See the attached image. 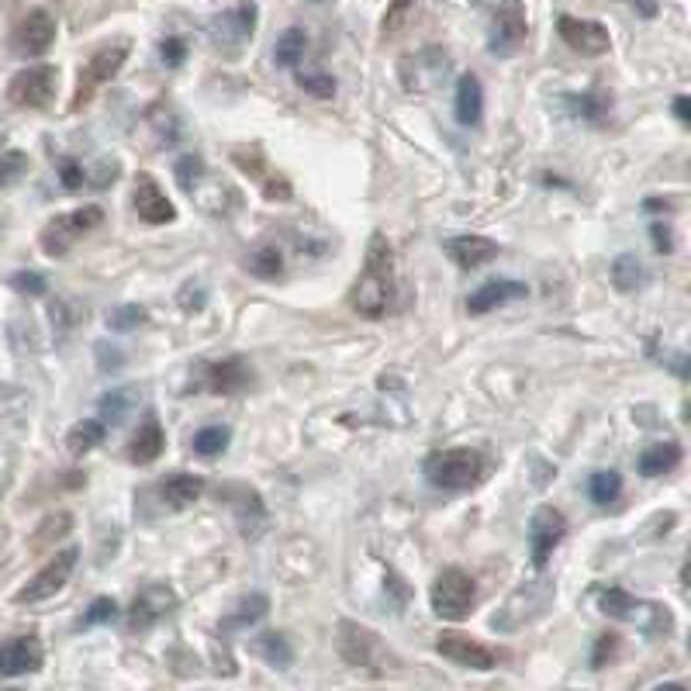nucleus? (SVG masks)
Here are the masks:
<instances>
[{
  "label": "nucleus",
  "instance_id": "7ed1b4c3",
  "mask_svg": "<svg viewBox=\"0 0 691 691\" xmlns=\"http://www.w3.org/2000/svg\"><path fill=\"white\" fill-rule=\"evenodd\" d=\"M129 52H132V46L125 43V38H118V43L100 46V49L87 59V63L80 66V73H76V90H73V100H70V111L87 108L90 100L121 73V66H125Z\"/></svg>",
  "mask_w": 691,
  "mask_h": 691
},
{
  "label": "nucleus",
  "instance_id": "37998d69",
  "mask_svg": "<svg viewBox=\"0 0 691 691\" xmlns=\"http://www.w3.org/2000/svg\"><path fill=\"white\" fill-rule=\"evenodd\" d=\"M43 525H46V530L32 536V546H35V550H49V546H52V536H56V540L66 536V530H70V516H52V519H46Z\"/></svg>",
  "mask_w": 691,
  "mask_h": 691
},
{
  "label": "nucleus",
  "instance_id": "c9c22d12",
  "mask_svg": "<svg viewBox=\"0 0 691 691\" xmlns=\"http://www.w3.org/2000/svg\"><path fill=\"white\" fill-rule=\"evenodd\" d=\"M622 495V477L619 471H595L587 477V498L595 505H613Z\"/></svg>",
  "mask_w": 691,
  "mask_h": 691
},
{
  "label": "nucleus",
  "instance_id": "bb28decb",
  "mask_svg": "<svg viewBox=\"0 0 691 691\" xmlns=\"http://www.w3.org/2000/svg\"><path fill=\"white\" fill-rule=\"evenodd\" d=\"M453 111H457V121L466 129L481 125L484 118V87L481 80L474 73H463L457 80V100H453Z\"/></svg>",
  "mask_w": 691,
  "mask_h": 691
},
{
  "label": "nucleus",
  "instance_id": "b1692460",
  "mask_svg": "<svg viewBox=\"0 0 691 691\" xmlns=\"http://www.w3.org/2000/svg\"><path fill=\"white\" fill-rule=\"evenodd\" d=\"M153 495L159 498V505L167 508V512H184V508H191L201 495H205V477L197 474H170L156 481Z\"/></svg>",
  "mask_w": 691,
  "mask_h": 691
},
{
  "label": "nucleus",
  "instance_id": "f704fd0d",
  "mask_svg": "<svg viewBox=\"0 0 691 691\" xmlns=\"http://www.w3.org/2000/svg\"><path fill=\"white\" fill-rule=\"evenodd\" d=\"M613 283L619 291H637V288H643L646 283V270H643V263L633 256V253H622V256H616V263H613Z\"/></svg>",
  "mask_w": 691,
  "mask_h": 691
},
{
  "label": "nucleus",
  "instance_id": "2eb2a0df",
  "mask_svg": "<svg viewBox=\"0 0 691 691\" xmlns=\"http://www.w3.org/2000/svg\"><path fill=\"white\" fill-rule=\"evenodd\" d=\"M132 205L138 218L146 226H173L177 221V205L167 197V191L159 187V180L153 173H138L132 184Z\"/></svg>",
  "mask_w": 691,
  "mask_h": 691
},
{
  "label": "nucleus",
  "instance_id": "423d86ee",
  "mask_svg": "<svg viewBox=\"0 0 691 691\" xmlns=\"http://www.w3.org/2000/svg\"><path fill=\"white\" fill-rule=\"evenodd\" d=\"M100 221H105V208L100 205H84V208H73L66 215H56L49 226L38 232V246H43L46 256L59 259V256H66L80 239L90 235Z\"/></svg>",
  "mask_w": 691,
  "mask_h": 691
},
{
  "label": "nucleus",
  "instance_id": "c756f323",
  "mask_svg": "<svg viewBox=\"0 0 691 691\" xmlns=\"http://www.w3.org/2000/svg\"><path fill=\"white\" fill-rule=\"evenodd\" d=\"M108 436V425L100 419H80L73 429L66 433V450L70 457H87L90 450H97Z\"/></svg>",
  "mask_w": 691,
  "mask_h": 691
},
{
  "label": "nucleus",
  "instance_id": "a211bd4d",
  "mask_svg": "<svg viewBox=\"0 0 691 691\" xmlns=\"http://www.w3.org/2000/svg\"><path fill=\"white\" fill-rule=\"evenodd\" d=\"M46 660L43 640L35 633L28 637H14L8 643H0V678H22V675H35Z\"/></svg>",
  "mask_w": 691,
  "mask_h": 691
},
{
  "label": "nucleus",
  "instance_id": "e433bc0d",
  "mask_svg": "<svg viewBox=\"0 0 691 691\" xmlns=\"http://www.w3.org/2000/svg\"><path fill=\"white\" fill-rule=\"evenodd\" d=\"M135 404V391L132 388H114L111 395L100 398V415H105V425H121L129 415V409Z\"/></svg>",
  "mask_w": 691,
  "mask_h": 691
},
{
  "label": "nucleus",
  "instance_id": "de8ad7c7",
  "mask_svg": "<svg viewBox=\"0 0 691 691\" xmlns=\"http://www.w3.org/2000/svg\"><path fill=\"white\" fill-rule=\"evenodd\" d=\"M59 180H63L66 191H76L87 184V167H80L76 159H63L59 162Z\"/></svg>",
  "mask_w": 691,
  "mask_h": 691
},
{
  "label": "nucleus",
  "instance_id": "a19ab883",
  "mask_svg": "<svg viewBox=\"0 0 691 691\" xmlns=\"http://www.w3.org/2000/svg\"><path fill=\"white\" fill-rule=\"evenodd\" d=\"M208 167H205V159L201 156H194V153H187V156H180L177 159V167H173V177H177V184L184 187V191H191L194 187V180L205 173Z\"/></svg>",
  "mask_w": 691,
  "mask_h": 691
},
{
  "label": "nucleus",
  "instance_id": "09e8293b",
  "mask_svg": "<svg viewBox=\"0 0 691 691\" xmlns=\"http://www.w3.org/2000/svg\"><path fill=\"white\" fill-rule=\"evenodd\" d=\"M159 56H162V63H167V66H180V63H184V56H187L184 38H177V35L162 38V43H159Z\"/></svg>",
  "mask_w": 691,
  "mask_h": 691
},
{
  "label": "nucleus",
  "instance_id": "ea45409f",
  "mask_svg": "<svg viewBox=\"0 0 691 691\" xmlns=\"http://www.w3.org/2000/svg\"><path fill=\"white\" fill-rule=\"evenodd\" d=\"M412 11H415V0H391L388 11H384V17H380V35H384V38L398 35L404 25H409Z\"/></svg>",
  "mask_w": 691,
  "mask_h": 691
},
{
  "label": "nucleus",
  "instance_id": "cd10ccee",
  "mask_svg": "<svg viewBox=\"0 0 691 691\" xmlns=\"http://www.w3.org/2000/svg\"><path fill=\"white\" fill-rule=\"evenodd\" d=\"M267 613H270V598L259 595V592H253V595H246V598H239V605L232 608V613H229L226 619L218 622V629H221V633H242V629L256 626Z\"/></svg>",
  "mask_w": 691,
  "mask_h": 691
},
{
  "label": "nucleus",
  "instance_id": "8fccbe9b",
  "mask_svg": "<svg viewBox=\"0 0 691 691\" xmlns=\"http://www.w3.org/2000/svg\"><path fill=\"white\" fill-rule=\"evenodd\" d=\"M616 650H619V637L616 633H605L595 640V650H592V667H605L608 660L616 657Z\"/></svg>",
  "mask_w": 691,
  "mask_h": 691
},
{
  "label": "nucleus",
  "instance_id": "c85d7f7f",
  "mask_svg": "<svg viewBox=\"0 0 691 691\" xmlns=\"http://www.w3.org/2000/svg\"><path fill=\"white\" fill-rule=\"evenodd\" d=\"M684 450H681V443L675 439H664V443H654V446H646V450L640 453V474L643 477H660L667 471H675V466L681 463Z\"/></svg>",
  "mask_w": 691,
  "mask_h": 691
},
{
  "label": "nucleus",
  "instance_id": "49530a36",
  "mask_svg": "<svg viewBox=\"0 0 691 691\" xmlns=\"http://www.w3.org/2000/svg\"><path fill=\"white\" fill-rule=\"evenodd\" d=\"M11 288H14V291H22V294L38 298V294H46V277H43V274H35V270H22V274H14V277H11Z\"/></svg>",
  "mask_w": 691,
  "mask_h": 691
},
{
  "label": "nucleus",
  "instance_id": "f8f14e48",
  "mask_svg": "<svg viewBox=\"0 0 691 691\" xmlns=\"http://www.w3.org/2000/svg\"><path fill=\"white\" fill-rule=\"evenodd\" d=\"M232 162H235V167H239L242 173H246V177L256 180L259 191H263V197H267V201H291V194H294L291 180L283 177V173H277V167H270L259 146H235V149H232Z\"/></svg>",
  "mask_w": 691,
  "mask_h": 691
},
{
  "label": "nucleus",
  "instance_id": "39448f33",
  "mask_svg": "<svg viewBox=\"0 0 691 691\" xmlns=\"http://www.w3.org/2000/svg\"><path fill=\"white\" fill-rule=\"evenodd\" d=\"M474 4L487 14V49L495 56H508L525 43L530 22L522 0H474Z\"/></svg>",
  "mask_w": 691,
  "mask_h": 691
},
{
  "label": "nucleus",
  "instance_id": "5701e85b",
  "mask_svg": "<svg viewBox=\"0 0 691 691\" xmlns=\"http://www.w3.org/2000/svg\"><path fill=\"white\" fill-rule=\"evenodd\" d=\"M525 294H530V288H525L522 280L495 277V280L481 283V288L471 298H466V312H471V315H487V312L501 308V304H512V301H519Z\"/></svg>",
  "mask_w": 691,
  "mask_h": 691
},
{
  "label": "nucleus",
  "instance_id": "58836bf2",
  "mask_svg": "<svg viewBox=\"0 0 691 691\" xmlns=\"http://www.w3.org/2000/svg\"><path fill=\"white\" fill-rule=\"evenodd\" d=\"M146 322H149V315L142 304H118V308L108 315V329L111 332H135L138 325H146Z\"/></svg>",
  "mask_w": 691,
  "mask_h": 691
},
{
  "label": "nucleus",
  "instance_id": "ddd939ff",
  "mask_svg": "<svg viewBox=\"0 0 691 691\" xmlns=\"http://www.w3.org/2000/svg\"><path fill=\"white\" fill-rule=\"evenodd\" d=\"M436 654H443L446 660H453L460 667H474V670H492L505 657L501 650L487 646V643H481L474 637H466V633H460V629H446V633H439Z\"/></svg>",
  "mask_w": 691,
  "mask_h": 691
},
{
  "label": "nucleus",
  "instance_id": "f3484780",
  "mask_svg": "<svg viewBox=\"0 0 691 691\" xmlns=\"http://www.w3.org/2000/svg\"><path fill=\"white\" fill-rule=\"evenodd\" d=\"M557 32L560 38L567 43V49H574L581 56H605L608 49H613V35H608V28L602 22H587V17H571L563 14L557 22Z\"/></svg>",
  "mask_w": 691,
  "mask_h": 691
},
{
  "label": "nucleus",
  "instance_id": "4be33fe9",
  "mask_svg": "<svg viewBox=\"0 0 691 691\" xmlns=\"http://www.w3.org/2000/svg\"><path fill=\"white\" fill-rule=\"evenodd\" d=\"M443 253L450 256L460 270H477V267H484V263L498 259L501 246L487 235H453V239L443 242Z\"/></svg>",
  "mask_w": 691,
  "mask_h": 691
},
{
  "label": "nucleus",
  "instance_id": "a18cd8bd",
  "mask_svg": "<svg viewBox=\"0 0 691 691\" xmlns=\"http://www.w3.org/2000/svg\"><path fill=\"white\" fill-rule=\"evenodd\" d=\"M578 114H584L587 121H602L605 118V111L613 108V97H605V94H587V97H581L578 100Z\"/></svg>",
  "mask_w": 691,
  "mask_h": 691
},
{
  "label": "nucleus",
  "instance_id": "6ab92c4d",
  "mask_svg": "<svg viewBox=\"0 0 691 691\" xmlns=\"http://www.w3.org/2000/svg\"><path fill=\"white\" fill-rule=\"evenodd\" d=\"M339 654L350 667H371L377 657H384V646L374 629L342 619L339 622Z\"/></svg>",
  "mask_w": 691,
  "mask_h": 691
},
{
  "label": "nucleus",
  "instance_id": "1a4fd4ad",
  "mask_svg": "<svg viewBox=\"0 0 691 691\" xmlns=\"http://www.w3.org/2000/svg\"><path fill=\"white\" fill-rule=\"evenodd\" d=\"M256 22H259V8L253 0H239L235 8L221 11L211 22V43L221 52H239L256 35Z\"/></svg>",
  "mask_w": 691,
  "mask_h": 691
},
{
  "label": "nucleus",
  "instance_id": "473e14b6",
  "mask_svg": "<svg viewBox=\"0 0 691 691\" xmlns=\"http://www.w3.org/2000/svg\"><path fill=\"white\" fill-rule=\"evenodd\" d=\"M229 439H232V429L229 425H205V429H197L194 433V453L197 457H205V460H211V457H221L229 450Z\"/></svg>",
  "mask_w": 691,
  "mask_h": 691
},
{
  "label": "nucleus",
  "instance_id": "3c124183",
  "mask_svg": "<svg viewBox=\"0 0 691 691\" xmlns=\"http://www.w3.org/2000/svg\"><path fill=\"white\" fill-rule=\"evenodd\" d=\"M650 239H654V246H657V253H675V235H670V226L664 218H657V221H650Z\"/></svg>",
  "mask_w": 691,
  "mask_h": 691
},
{
  "label": "nucleus",
  "instance_id": "72a5a7b5",
  "mask_svg": "<svg viewBox=\"0 0 691 691\" xmlns=\"http://www.w3.org/2000/svg\"><path fill=\"white\" fill-rule=\"evenodd\" d=\"M246 267L259 280H277L283 274V253H280V246H256L246 256Z\"/></svg>",
  "mask_w": 691,
  "mask_h": 691
},
{
  "label": "nucleus",
  "instance_id": "7c9ffc66",
  "mask_svg": "<svg viewBox=\"0 0 691 691\" xmlns=\"http://www.w3.org/2000/svg\"><path fill=\"white\" fill-rule=\"evenodd\" d=\"M253 654L263 657L270 667H280V670L294 664V650H291V643L283 633H259L253 640Z\"/></svg>",
  "mask_w": 691,
  "mask_h": 691
},
{
  "label": "nucleus",
  "instance_id": "4c0bfd02",
  "mask_svg": "<svg viewBox=\"0 0 691 691\" xmlns=\"http://www.w3.org/2000/svg\"><path fill=\"white\" fill-rule=\"evenodd\" d=\"M25 170H28V156L17 149H8L4 135H0V187H11L14 180L25 177Z\"/></svg>",
  "mask_w": 691,
  "mask_h": 691
},
{
  "label": "nucleus",
  "instance_id": "a878e982",
  "mask_svg": "<svg viewBox=\"0 0 691 691\" xmlns=\"http://www.w3.org/2000/svg\"><path fill=\"white\" fill-rule=\"evenodd\" d=\"M162 450H167V433H162V425L156 415H146L142 419V425L135 429L132 443H129V460L146 466V463H156L162 457Z\"/></svg>",
  "mask_w": 691,
  "mask_h": 691
},
{
  "label": "nucleus",
  "instance_id": "9b49d317",
  "mask_svg": "<svg viewBox=\"0 0 691 691\" xmlns=\"http://www.w3.org/2000/svg\"><path fill=\"white\" fill-rule=\"evenodd\" d=\"M567 536V516L554 505H540L533 519H530V554H533V567L543 571L550 563L554 550Z\"/></svg>",
  "mask_w": 691,
  "mask_h": 691
},
{
  "label": "nucleus",
  "instance_id": "20e7f679",
  "mask_svg": "<svg viewBox=\"0 0 691 691\" xmlns=\"http://www.w3.org/2000/svg\"><path fill=\"white\" fill-rule=\"evenodd\" d=\"M429 605L433 613L446 622H460L474 613L477 605V581L466 574L463 567H443L429 587Z\"/></svg>",
  "mask_w": 691,
  "mask_h": 691
},
{
  "label": "nucleus",
  "instance_id": "dca6fc26",
  "mask_svg": "<svg viewBox=\"0 0 691 691\" xmlns=\"http://www.w3.org/2000/svg\"><path fill=\"white\" fill-rule=\"evenodd\" d=\"M52 43H56V22H52L49 11H32L11 32V52L22 56V59L46 56L52 49Z\"/></svg>",
  "mask_w": 691,
  "mask_h": 691
},
{
  "label": "nucleus",
  "instance_id": "f03ea898",
  "mask_svg": "<svg viewBox=\"0 0 691 691\" xmlns=\"http://www.w3.org/2000/svg\"><path fill=\"white\" fill-rule=\"evenodd\" d=\"M422 471H425V481L439 487V492H471V487L481 484L487 463H484L481 450H466V446H460V450L433 453L425 460Z\"/></svg>",
  "mask_w": 691,
  "mask_h": 691
},
{
  "label": "nucleus",
  "instance_id": "6e6552de",
  "mask_svg": "<svg viewBox=\"0 0 691 691\" xmlns=\"http://www.w3.org/2000/svg\"><path fill=\"white\" fill-rule=\"evenodd\" d=\"M76 560H80V550L76 546H66V550H59L43 571H38L22 592L14 595V602L17 605H35V602H46V598H52V595H59L66 587V581L73 578V571H76Z\"/></svg>",
  "mask_w": 691,
  "mask_h": 691
},
{
  "label": "nucleus",
  "instance_id": "393cba45",
  "mask_svg": "<svg viewBox=\"0 0 691 691\" xmlns=\"http://www.w3.org/2000/svg\"><path fill=\"white\" fill-rule=\"evenodd\" d=\"M232 492L239 498H229V505L235 508V525L242 536L256 540L263 530H267V508H263V498L246 484H232Z\"/></svg>",
  "mask_w": 691,
  "mask_h": 691
},
{
  "label": "nucleus",
  "instance_id": "aec40b11",
  "mask_svg": "<svg viewBox=\"0 0 691 691\" xmlns=\"http://www.w3.org/2000/svg\"><path fill=\"white\" fill-rule=\"evenodd\" d=\"M446 70H450V59L439 49H425L419 56H409L401 63V84L404 90H433L436 84H443Z\"/></svg>",
  "mask_w": 691,
  "mask_h": 691
},
{
  "label": "nucleus",
  "instance_id": "4468645a",
  "mask_svg": "<svg viewBox=\"0 0 691 691\" xmlns=\"http://www.w3.org/2000/svg\"><path fill=\"white\" fill-rule=\"evenodd\" d=\"M177 602L180 598H177V592L170 584H146L129 605V619H125L129 633H149L159 619H167L173 613Z\"/></svg>",
  "mask_w": 691,
  "mask_h": 691
},
{
  "label": "nucleus",
  "instance_id": "412c9836",
  "mask_svg": "<svg viewBox=\"0 0 691 691\" xmlns=\"http://www.w3.org/2000/svg\"><path fill=\"white\" fill-rule=\"evenodd\" d=\"M187 194H191V201H197L201 211L218 215V218H226L229 211H235L239 201H242L239 191H235L232 184H226V180L215 177V173H208V170L194 180V187H191Z\"/></svg>",
  "mask_w": 691,
  "mask_h": 691
},
{
  "label": "nucleus",
  "instance_id": "2f4dec72",
  "mask_svg": "<svg viewBox=\"0 0 691 691\" xmlns=\"http://www.w3.org/2000/svg\"><path fill=\"white\" fill-rule=\"evenodd\" d=\"M304 52H308V35H304V28H288L274 46V63L277 66H298Z\"/></svg>",
  "mask_w": 691,
  "mask_h": 691
},
{
  "label": "nucleus",
  "instance_id": "f257e3e1",
  "mask_svg": "<svg viewBox=\"0 0 691 691\" xmlns=\"http://www.w3.org/2000/svg\"><path fill=\"white\" fill-rule=\"evenodd\" d=\"M395 298V250L384 232H374L367 242V256H363V270L350 291V308L367 318L380 322L391 308Z\"/></svg>",
  "mask_w": 691,
  "mask_h": 691
},
{
  "label": "nucleus",
  "instance_id": "0eeeda50",
  "mask_svg": "<svg viewBox=\"0 0 691 691\" xmlns=\"http://www.w3.org/2000/svg\"><path fill=\"white\" fill-rule=\"evenodd\" d=\"M56 80H59V70L56 66H28L22 73L11 76L8 84V100L14 108H25V111H43L52 105L56 97Z\"/></svg>",
  "mask_w": 691,
  "mask_h": 691
},
{
  "label": "nucleus",
  "instance_id": "603ef678",
  "mask_svg": "<svg viewBox=\"0 0 691 691\" xmlns=\"http://www.w3.org/2000/svg\"><path fill=\"white\" fill-rule=\"evenodd\" d=\"M97 356H100L97 367L105 371V374H111V371H118V367H121V353H118V350H111V353H108V346H97Z\"/></svg>",
  "mask_w": 691,
  "mask_h": 691
},
{
  "label": "nucleus",
  "instance_id": "c03bdc74",
  "mask_svg": "<svg viewBox=\"0 0 691 691\" xmlns=\"http://www.w3.org/2000/svg\"><path fill=\"white\" fill-rule=\"evenodd\" d=\"M114 619H118V602L114 598H97L84 613V622L80 626H105V622H114Z\"/></svg>",
  "mask_w": 691,
  "mask_h": 691
},
{
  "label": "nucleus",
  "instance_id": "9d476101",
  "mask_svg": "<svg viewBox=\"0 0 691 691\" xmlns=\"http://www.w3.org/2000/svg\"><path fill=\"white\" fill-rule=\"evenodd\" d=\"M197 391H211V395H239L253 384V367L246 356H226V360H211L197 367Z\"/></svg>",
  "mask_w": 691,
  "mask_h": 691
},
{
  "label": "nucleus",
  "instance_id": "79ce46f5",
  "mask_svg": "<svg viewBox=\"0 0 691 691\" xmlns=\"http://www.w3.org/2000/svg\"><path fill=\"white\" fill-rule=\"evenodd\" d=\"M298 87L304 90V94H312V97H332L336 94V80L329 76V73H301L298 76Z\"/></svg>",
  "mask_w": 691,
  "mask_h": 691
},
{
  "label": "nucleus",
  "instance_id": "864d4df0",
  "mask_svg": "<svg viewBox=\"0 0 691 691\" xmlns=\"http://www.w3.org/2000/svg\"><path fill=\"white\" fill-rule=\"evenodd\" d=\"M629 4H633V8H640L646 17H654V14H657V4H654V0H629Z\"/></svg>",
  "mask_w": 691,
  "mask_h": 691
},
{
  "label": "nucleus",
  "instance_id": "5fc2aeb1",
  "mask_svg": "<svg viewBox=\"0 0 691 691\" xmlns=\"http://www.w3.org/2000/svg\"><path fill=\"white\" fill-rule=\"evenodd\" d=\"M675 114L681 118V121H688L691 118V111H688V97L681 94V97H675Z\"/></svg>",
  "mask_w": 691,
  "mask_h": 691
}]
</instances>
